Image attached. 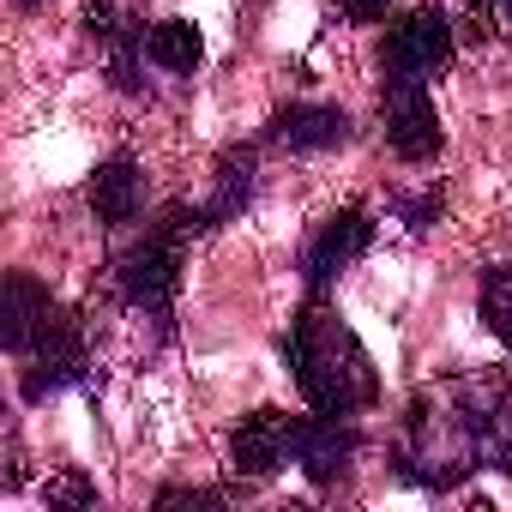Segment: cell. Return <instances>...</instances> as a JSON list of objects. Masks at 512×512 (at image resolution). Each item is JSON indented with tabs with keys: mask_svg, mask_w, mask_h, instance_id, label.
<instances>
[{
	"mask_svg": "<svg viewBox=\"0 0 512 512\" xmlns=\"http://www.w3.org/2000/svg\"><path fill=\"white\" fill-rule=\"evenodd\" d=\"M25 362H31V368H25V398H31V404H43L49 392H61V386H73V380H85V374H91L85 326L61 308V314H55V326L37 338V350H31Z\"/></svg>",
	"mask_w": 512,
	"mask_h": 512,
	"instance_id": "obj_6",
	"label": "cell"
},
{
	"mask_svg": "<svg viewBox=\"0 0 512 512\" xmlns=\"http://www.w3.org/2000/svg\"><path fill=\"white\" fill-rule=\"evenodd\" d=\"M284 362L296 368V386L314 410L326 416H356L380 398V374H374V356L362 350V338L308 296L302 320L290 326L284 338Z\"/></svg>",
	"mask_w": 512,
	"mask_h": 512,
	"instance_id": "obj_1",
	"label": "cell"
},
{
	"mask_svg": "<svg viewBox=\"0 0 512 512\" xmlns=\"http://www.w3.org/2000/svg\"><path fill=\"white\" fill-rule=\"evenodd\" d=\"M368 241H374V217H368L362 205L332 211V217L320 223V235L308 241V296H326L332 278L368 253Z\"/></svg>",
	"mask_w": 512,
	"mask_h": 512,
	"instance_id": "obj_7",
	"label": "cell"
},
{
	"mask_svg": "<svg viewBox=\"0 0 512 512\" xmlns=\"http://www.w3.org/2000/svg\"><path fill=\"white\" fill-rule=\"evenodd\" d=\"M380 121H386V145L404 163H428L446 145L440 115H434V97H428L422 79H386L380 85Z\"/></svg>",
	"mask_w": 512,
	"mask_h": 512,
	"instance_id": "obj_4",
	"label": "cell"
},
{
	"mask_svg": "<svg viewBox=\"0 0 512 512\" xmlns=\"http://www.w3.org/2000/svg\"><path fill=\"white\" fill-rule=\"evenodd\" d=\"M229 494L223 488H163L157 494V506H223Z\"/></svg>",
	"mask_w": 512,
	"mask_h": 512,
	"instance_id": "obj_18",
	"label": "cell"
},
{
	"mask_svg": "<svg viewBox=\"0 0 512 512\" xmlns=\"http://www.w3.org/2000/svg\"><path fill=\"white\" fill-rule=\"evenodd\" d=\"M139 205H145L139 163H133L127 151L103 157V163H97V175H91V211H97V223L121 229V223H133V217H139Z\"/></svg>",
	"mask_w": 512,
	"mask_h": 512,
	"instance_id": "obj_12",
	"label": "cell"
},
{
	"mask_svg": "<svg viewBox=\"0 0 512 512\" xmlns=\"http://www.w3.org/2000/svg\"><path fill=\"white\" fill-rule=\"evenodd\" d=\"M199 229H211V223H205V205H199V211H193V205H169V211L157 217V229H145V241L121 260V296H127L139 314H151V320L169 314L175 284H181V241L199 235Z\"/></svg>",
	"mask_w": 512,
	"mask_h": 512,
	"instance_id": "obj_2",
	"label": "cell"
},
{
	"mask_svg": "<svg viewBox=\"0 0 512 512\" xmlns=\"http://www.w3.org/2000/svg\"><path fill=\"white\" fill-rule=\"evenodd\" d=\"M338 7H344V19H350V25H386L392 0H338Z\"/></svg>",
	"mask_w": 512,
	"mask_h": 512,
	"instance_id": "obj_19",
	"label": "cell"
},
{
	"mask_svg": "<svg viewBox=\"0 0 512 512\" xmlns=\"http://www.w3.org/2000/svg\"><path fill=\"white\" fill-rule=\"evenodd\" d=\"M452 55H458V43H452L446 13H440V7H410L398 25H386L380 73H386V79H422V85H428L434 73L452 67Z\"/></svg>",
	"mask_w": 512,
	"mask_h": 512,
	"instance_id": "obj_3",
	"label": "cell"
},
{
	"mask_svg": "<svg viewBox=\"0 0 512 512\" xmlns=\"http://www.w3.org/2000/svg\"><path fill=\"white\" fill-rule=\"evenodd\" d=\"M13 7H25V13H37V7H43V0H13Z\"/></svg>",
	"mask_w": 512,
	"mask_h": 512,
	"instance_id": "obj_21",
	"label": "cell"
},
{
	"mask_svg": "<svg viewBox=\"0 0 512 512\" xmlns=\"http://www.w3.org/2000/svg\"><path fill=\"white\" fill-rule=\"evenodd\" d=\"M247 199H253V151H247V145H229V151L217 157V193H211V205H205V223H211V229L229 223Z\"/></svg>",
	"mask_w": 512,
	"mask_h": 512,
	"instance_id": "obj_14",
	"label": "cell"
},
{
	"mask_svg": "<svg viewBox=\"0 0 512 512\" xmlns=\"http://www.w3.org/2000/svg\"><path fill=\"white\" fill-rule=\"evenodd\" d=\"M85 31H91V43H103L115 91H127V97H133V91H139V49H145V25L121 19V13H115V0H91V7H85Z\"/></svg>",
	"mask_w": 512,
	"mask_h": 512,
	"instance_id": "obj_10",
	"label": "cell"
},
{
	"mask_svg": "<svg viewBox=\"0 0 512 512\" xmlns=\"http://www.w3.org/2000/svg\"><path fill=\"white\" fill-rule=\"evenodd\" d=\"M290 422H296V416H284V410H272V404L253 410V416H241L235 434H229V464H235L241 476H253V482L278 476L284 458H290Z\"/></svg>",
	"mask_w": 512,
	"mask_h": 512,
	"instance_id": "obj_8",
	"label": "cell"
},
{
	"mask_svg": "<svg viewBox=\"0 0 512 512\" xmlns=\"http://www.w3.org/2000/svg\"><path fill=\"white\" fill-rule=\"evenodd\" d=\"M476 308L488 320V332L512 350V266H488L482 272V290H476Z\"/></svg>",
	"mask_w": 512,
	"mask_h": 512,
	"instance_id": "obj_15",
	"label": "cell"
},
{
	"mask_svg": "<svg viewBox=\"0 0 512 512\" xmlns=\"http://www.w3.org/2000/svg\"><path fill=\"white\" fill-rule=\"evenodd\" d=\"M464 7H476V13H482V7H500V0H464Z\"/></svg>",
	"mask_w": 512,
	"mask_h": 512,
	"instance_id": "obj_20",
	"label": "cell"
},
{
	"mask_svg": "<svg viewBox=\"0 0 512 512\" xmlns=\"http://www.w3.org/2000/svg\"><path fill=\"white\" fill-rule=\"evenodd\" d=\"M145 61L163 67V73H199V61H205V37H199V25H187V19H163V25H151V31H145Z\"/></svg>",
	"mask_w": 512,
	"mask_h": 512,
	"instance_id": "obj_13",
	"label": "cell"
},
{
	"mask_svg": "<svg viewBox=\"0 0 512 512\" xmlns=\"http://www.w3.org/2000/svg\"><path fill=\"white\" fill-rule=\"evenodd\" d=\"M500 7H506V13H512V0H500Z\"/></svg>",
	"mask_w": 512,
	"mask_h": 512,
	"instance_id": "obj_22",
	"label": "cell"
},
{
	"mask_svg": "<svg viewBox=\"0 0 512 512\" xmlns=\"http://www.w3.org/2000/svg\"><path fill=\"white\" fill-rule=\"evenodd\" d=\"M55 314H61V302H55L37 278H31V272H13V278H7V302H0V338H7L13 356H31L37 338L55 326Z\"/></svg>",
	"mask_w": 512,
	"mask_h": 512,
	"instance_id": "obj_9",
	"label": "cell"
},
{
	"mask_svg": "<svg viewBox=\"0 0 512 512\" xmlns=\"http://www.w3.org/2000/svg\"><path fill=\"white\" fill-rule=\"evenodd\" d=\"M272 139L290 151H338L350 139V115L332 103H284L272 115Z\"/></svg>",
	"mask_w": 512,
	"mask_h": 512,
	"instance_id": "obj_11",
	"label": "cell"
},
{
	"mask_svg": "<svg viewBox=\"0 0 512 512\" xmlns=\"http://www.w3.org/2000/svg\"><path fill=\"white\" fill-rule=\"evenodd\" d=\"M356 446H362L356 416H326V410H314V416H296V422H290V464H302V476H308L314 488H332V482L356 464Z\"/></svg>",
	"mask_w": 512,
	"mask_h": 512,
	"instance_id": "obj_5",
	"label": "cell"
},
{
	"mask_svg": "<svg viewBox=\"0 0 512 512\" xmlns=\"http://www.w3.org/2000/svg\"><path fill=\"white\" fill-rule=\"evenodd\" d=\"M440 211H446V193H440V187H428V193H416V199H398V217L410 223V235H428V229L440 223Z\"/></svg>",
	"mask_w": 512,
	"mask_h": 512,
	"instance_id": "obj_16",
	"label": "cell"
},
{
	"mask_svg": "<svg viewBox=\"0 0 512 512\" xmlns=\"http://www.w3.org/2000/svg\"><path fill=\"white\" fill-rule=\"evenodd\" d=\"M49 506H97V488L85 476H55L49 482Z\"/></svg>",
	"mask_w": 512,
	"mask_h": 512,
	"instance_id": "obj_17",
	"label": "cell"
}]
</instances>
